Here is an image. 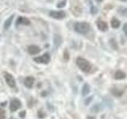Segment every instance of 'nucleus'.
<instances>
[{"instance_id":"nucleus-21","label":"nucleus","mask_w":127,"mask_h":119,"mask_svg":"<svg viewBox=\"0 0 127 119\" xmlns=\"http://www.w3.org/2000/svg\"><path fill=\"white\" fill-rule=\"evenodd\" d=\"M69 57H70V54L68 53V50L65 49L64 52V59L65 60H68Z\"/></svg>"},{"instance_id":"nucleus-9","label":"nucleus","mask_w":127,"mask_h":119,"mask_svg":"<svg viewBox=\"0 0 127 119\" xmlns=\"http://www.w3.org/2000/svg\"><path fill=\"white\" fill-rule=\"evenodd\" d=\"M96 25L98 29L102 32H106L108 30V24L102 20H98L96 22Z\"/></svg>"},{"instance_id":"nucleus-28","label":"nucleus","mask_w":127,"mask_h":119,"mask_svg":"<svg viewBox=\"0 0 127 119\" xmlns=\"http://www.w3.org/2000/svg\"><path fill=\"white\" fill-rule=\"evenodd\" d=\"M41 111H39V112H38V117L39 118H43L44 116H45V114H41Z\"/></svg>"},{"instance_id":"nucleus-7","label":"nucleus","mask_w":127,"mask_h":119,"mask_svg":"<svg viewBox=\"0 0 127 119\" xmlns=\"http://www.w3.org/2000/svg\"><path fill=\"white\" fill-rule=\"evenodd\" d=\"M22 106V103L20 102L18 99H13L11 102H10V109L12 112H14V111L18 110L20 107Z\"/></svg>"},{"instance_id":"nucleus-14","label":"nucleus","mask_w":127,"mask_h":119,"mask_svg":"<svg viewBox=\"0 0 127 119\" xmlns=\"http://www.w3.org/2000/svg\"><path fill=\"white\" fill-rule=\"evenodd\" d=\"M110 26L113 29H118V28H119L121 26V22L119 21L118 18L114 17L112 18V19H111V21H110Z\"/></svg>"},{"instance_id":"nucleus-18","label":"nucleus","mask_w":127,"mask_h":119,"mask_svg":"<svg viewBox=\"0 0 127 119\" xmlns=\"http://www.w3.org/2000/svg\"><path fill=\"white\" fill-rule=\"evenodd\" d=\"M111 92H112V94L114 95V96H117V97H120L123 94V91L122 90H120L116 89V88L111 90Z\"/></svg>"},{"instance_id":"nucleus-5","label":"nucleus","mask_w":127,"mask_h":119,"mask_svg":"<svg viewBox=\"0 0 127 119\" xmlns=\"http://www.w3.org/2000/svg\"><path fill=\"white\" fill-rule=\"evenodd\" d=\"M50 60H51V57H50L49 53H45L42 56L35 57L33 59V60L36 63H44V64H47V63H49L50 62Z\"/></svg>"},{"instance_id":"nucleus-16","label":"nucleus","mask_w":127,"mask_h":119,"mask_svg":"<svg viewBox=\"0 0 127 119\" xmlns=\"http://www.w3.org/2000/svg\"><path fill=\"white\" fill-rule=\"evenodd\" d=\"M126 76V73L124 72V71H120V70L117 71L116 72L114 73V79H118V80H119V79H125Z\"/></svg>"},{"instance_id":"nucleus-15","label":"nucleus","mask_w":127,"mask_h":119,"mask_svg":"<svg viewBox=\"0 0 127 119\" xmlns=\"http://www.w3.org/2000/svg\"><path fill=\"white\" fill-rule=\"evenodd\" d=\"M90 90H91V87L88 83H84L82 87V91H81L82 95L83 96H87L90 93Z\"/></svg>"},{"instance_id":"nucleus-17","label":"nucleus","mask_w":127,"mask_h":119,"mask_svg":"<svg viewBox=\"0 0 127 119\" xmlns=\"http://www.w3.org/2000/svg\"><path fill=\"white\" fill-rule=\"evenodd\" d=\"M118 14L122 17H127V7L120 6L118 9Z\"/></svg>"},{"instance_id":"nucleus-24","label":"nucleus","mask_w":127,"mask_h":119,"mask_svg":"<svg viewBox=\"0 0 127 119\" xmlns=\"http://www.w3.org/2000/svg\"><path fill=\"white\" fill-rule=\"evenodd\" d=\"M94 109H95L93 112L94 113H97V112H98V110H99V105H95V106H92V108H91V110H94Z\"/></svg>"},{"instance_id":"nucleus-26","label":"nucleus","mask_w":127,"mask_h":119,"mask_svg":"<svg viewBox=\"0 0 127 119\" xmlns=\"http://www.w3.org/2000/svg\"><path fill=\"white\" fill-rule=\"evenodd\" d=\"M91 100H92V97H89V98H87L86 100H85V102H84V103L86 105H88L89 103L91 102Z\"/></svg>"},{"instance_id":"nucleus-13","label":"nucleus","mask_w":127,"mask_h":119,"mask_svg":"<svg viewBox=\"0 0 127 119\" xmlns=\"http://www.w3.org/2000/svg\"><path fill=\"white\" fill-rule=\"evenodd\" d=\"M14 18V14H12L5 21V22H4V26H3V28L5 30H9V28L11 26V24L13 22Z\"/></svg>"},{"instance_id":"nucleus-8","label":"nucleus","mask_w":127,"mask_h":119,"mask_svg":"<svg viewBox=\"0 0 127 119\" xmlns=\"http://www.w3.org/2000/svg\"><path fill=\"white\" fill-rule=\"evenodd\" d=\"M30 20L27 18L26 17H22V16H19L16 22V26L18 25H24V26H30Z\"/></svg>"},{"instance_id":"nucleus-12","label":"nucleus","mask_w":127,"mask_h":119,"mask_svg":"<svg viewBox=\"0 0 127 119\" xmlns=\"http://www.w3.org/2000/svg\"><path fill=\"white\" fill-rule=\"evenodd\" d=\"M34 83V78L32 76H28L24 80V84L28 88H32V87L33 86Z\"/></svg>"},{"instance_id":"nucleus-27","label":"nucleus","mask_w":127,"mask_h":119,"mask_svg":"<svg viewBox=\"0 0 127 119\" xmlns=\"http://www.w3.org/2000/svg\"><path fill=\"white\" fill-rule=\"evenodd\" d=\"M19 116L21 117V118H24L26 116V111H22L21 113L19 114Z\"/></svg>"},{"instance_id":"nucleus-23","label":"nucleus","mask_w":127,"mask_h":119,"mask_svg":"<svg viewBox=\"0 0 127 119\" xmlns=\"http://www.w3.org/2000/svg\"><path fill=\"white\" fill-rule=\"evenodd\" d=\"M5 118H6L5 110L0 108V119H5Z\"/></svg>"},{"instance_id":"nucleus-10","label":"nucleus","mask_w":127,"mask_h":119,"mask_svg":"<svg viewBox=\"0 0 127 119\" xmlns=\"http://www.w3.org/2000/svg\"><path fill=\"white\" fill-rule=\"evenodd\" d=\"M63 43V37L58 33H55L53 35V44L56 48H59Z\"/></svg>"},{"instance_id":"nucleus-19","label":"nucleus","mask_w":127,"mask_h":119,"mask_svg":"<svg viewBox=\"0 0 127 119\" xmlns=\"http://www.w3.org/2000/svg\"><path fill=\"white\" fill-rule=\"evenodd\" d=\"M110 45L111 46V48H112L114 50H118V44H117V41H115L114 39H110Z\"/></svg>"},{"instance_id":"nucleus-25","label":"nucleus","mask_w":127,"mask_h":119,"mask_svg":"<svg viewBox=\"0 0 127 119\" xmlns=\"http://www.w3.org/2000/svg\"><path fill=\"white\" fill-rule=\"evenodd\" d=\"M122 30H123V32H124V33H125L126 36L127 37V23L124 24V26H123Z\"/></svg>"},{"instance_id":"nucleus-30","label":"nucleus","mask_w":127,"mask_h":119,"mask_svg":"<svg viewBox=\"0 0 127 119\" xmlns=\"http://www.w3.org/2000/svg\"><path fill=\"white\" fill-rule=\"evenodd\" d=\"M121 2H127V0H120Z\"/></svg>"},{"instance_id":"nucleus-2","label":"nucleus","mask_w":127,"mask_h":119,"mask_svg":"<svg viewBox=\"0 0 127 119\" xmlns=\"http://www.w3.org/2000/svg\"><path fill=\"white\" fill-rule=\"evenodd\" d=\"M71 12L75 17H79L83 13V6L79 0H71Z\"/></svg>"},{"instance_id":"nucleus-22","label":"nucleus","mask_w":127,"mask_h":119,"mask_svg":"<svg viewBox=\"0 0 127 119\" xmlns=\"http://www.w3.org/2000/svg\"><path fill=\"white\" fill-rule=\"evenodd\" d=\"M98 10L97 7H95L94 6H91V14H92V15H95L98 13Z\"/></svg>"},{"instance_id":"nucleus-11","label":"nucleus","mask_w":127,"mask_h":119,"mask_svg":"<svg viewBox=\"0 0 127 119\" xmlns=\"http://www.w3.org/2000/svg\"><path fill=\"white\" fill-rule=\"evenodd\" d=\"M27 51L30 55H36V54H38L40 52H41V49H40L37 45H31L27 48Z\"/></svg>"},{"instance_id":"nucleus-29","label":"nucleus","mask_w":127,"mask_h":119,"mask_svg":"<svg viewBox=\"0 0 127 119\" xmlns=\"http://www.w3.org/2000/svg\"><path fill=\"white\" fill-rule=\"evenodd\" d=\"M102 1H103V0H96V2H98V3H101Z\"/></svg>"},{"instance_id":"nucleus-3","label":"nucleus","mask_w":127,"mask_h":119,"mask_svg":"<svg viewBox=\"0 0 127 119\" xmlns=\"http://www.w3.org/2000/svg\"><path fill=\"white\" fill-rule=\"evenodd\" d=\"M76 64L83 72H90L91 70V65L89 61L83 57H78L76 59Z\"/></svg>"},{"instance_id":"nucleus-20","label":"nucleus","mask_w":127,"mask_h":119,"mask_svg":"<svg viewBox=\"0 0 127 119\" xmlns=\"http://www.w3.org/2000/svg\"><path fill=\"white\" fill-rule=\"evenodd\" d=\"M66 4H67V0H61V1H60L57 4V8H60V9H61V8L65 7Z\"/></svg>"},{"instance_id":"nucleus-1","label":"nucleus","mask_w":127,"mask_h":119,"mask_svg":"<svg viewBox=\"0 0 127 119\" xmlns=\"http://www.w3.org/2000/svg\"><path fill=\"white\" fill-rule=\"evenodd\" d=\"M74 30L81 35H87L90 33L91 26L87 22H78L74 25Z\"/></svg>"},{"instance_id":"nucleus-6","label":"nucleus","mask_w":127,"mask_h":119,"mask_svg":"<svg viewBox=\"0 0 127 119\" xmlns=\"http://www.w3.org/2000/svg\"><path fill=\"white\" fill-rule=\"evenodd\" d=\"M4 78H5L6 83L7 85L11 88H15L16 87V81L14 78V76L9 72H4Z\"/></svg>"},{"instance_id":"nucleus-4","label":"nucleus","mask_w":127,"mask_h":119,"mask_svg":"<svg viewBox=\"0 0 127 119\" xmlns=\"http://www.w3.org/2000/svg\"><path fill=\"white\" fill-rule=\"evenodd\" d=\"M49 15L53 19L62 20L66 17V13L64 10H51L49 13Z\"/></svg>"}]
</instances>
